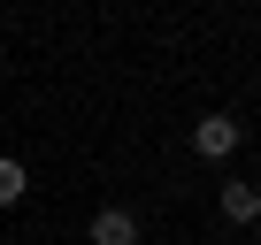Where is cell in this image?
Returning a JSON list of instances; mask_svg holds the SVG:
<instances>
[{"instance_id": "cell-1", "label": "cell", "mask_w": 261, "mask_h": 245, "mask_svg": "<svg viewBox=\"0 0 261 245\" xmlns=\"http://www.w3.org/2000/svg\"><path fill=\"white\" fill-rule=\"evenodd\" d=\"M238 138H246L238 115H200V122H192V154H200V161H230Z\"/></svg>"}, {"instance_id": "cell-2", "label": "cell", "mask_w": 261, "mask_h": 245, "mask_svg": "<svg viewBox=\"0 0 261 245\" xmlns=\"http://www.w3.org/2000/svg\"><path fill=\"white\" fill-rule=\"evenodd\" d=\"M92 245H139V215L130 207H100L92 215Z\"/></svg>"}, {"instance_id": "cell-3", "label": "cell", "mask_w": 261, "mask_h": 245, "mask_svg": "<svg viewBox=\"0 0 261 245\" xmlns=\"http://www.w3.org/2000/svg\"><path fill=\"white\" fill-rule=\"evenodd\" d=\"M223 222H261V184H223Z\"/></svg>"}, {"instance_id": "cell-4", "label": "cell", "mask_w": 261, "mask_h": 245, "mask_svg": "<svg viewBox=\"0 0 261 245\" xmlns=\"http://www.w3.org/2000/svg\"><path fill=\"white\" fill-rule=\"evenodd\" d=\"M31 192V176H23V161H0V207H16Z\"/></svg>"}]
</instances>
